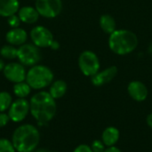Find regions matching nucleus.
<instances>
[{
	"label": "nucleus",
	"instance_id": "obj_29",
	"mask_svg": "<svg viewBox=\"0 0 152 152\" xmlns=\"http://www.w3.org/2000/svg\"><path fill=\"white\" fill-rule=\"evenodd\" d=\"M147 124L148 126L152 128V113H151L148 117H147Z\"/></svg>",
	"mask_w": 152,
	"mask_h": 152
},
{
	"label": "nucleus",
	"instance_id": "obj_25",
	"mask_svg": "<svg viewBox=\"0 0 152 152\" xmlns=\"http://www.w3.org/2000/svg\"><path fill=\"white\" fill-rule=\"evenodd\" d=\"M10 120V118L8 114H5L4 112H0V128L5 126Z\"/></svg>",
	"mask_w": 152,
	"mask_h": 152
},
{
	"label": "nucleus",
	"instance_id": "obj_17",
	"mask_svg": "<svg viewBox=\"0 0 152 152\" xmlns=\"http://www.w3.org/2000/svg\"><path fill=\"white\" fill-rule=\"evenodd\" d=\"M67 92V84L63 80H56L51 84L49 94L53 99H60Z\"/></svg>",
	"mask_w": 152,
	"mask_h": 152
},
{
	"label": "nucleus",
	"instance_id": "obj_21",
	"mask_svg": "<svg viewBox=\"0 0 152 152\" xmlns=\"http://www.w3.org/2000/svg\"><path fill=\"white\" fill-rule=\"evenodd\" d=\"M12 103V97L7 92H0V112L9 110Z\"/></svg>",
	"mask_w": 152,
	"mask_h": 152
},
{
	"label": "nucleus",
	"instance_id": "obj_19",
	"mask_svg": "<svg viewBox=\"0 0 152 152\" xmlns=\"http://www.w3.org/2000/svg\"><path fill=\"white\" fill-rule=\"evenodd\" d=\"M31 89L32 88L26 81L16 83L13 86V93L18 98H26L30 94Z\"/></svg>",
	"mask_w": 152,
	"mask_h": 152
},
{
	"label": "nucleus",
	"instance_id": "obj_9",
	"mask_svg": "<svg viewBox=\"0 0 152 152\" xmlns=\"http://www.w3.org/2000/svg\"><path fill=\"white\" fill-rule=\"evenodd\" d=\"M30 111L29 102L25 98H18L12 102L8 110V116L10 120L13 122H20L24 120Z\"/></svg>",
	"mask_w": 152,
	"mask_h": 152
},
{
	"label": "nucleus",
	"instance_id": "obj_32",
	"mask_svg": "<svg viewBox=\"0 0 152 152\" xmlns=\"http://www.w3.org/2000/svg\"><path fill=\"white\" fill-rule=\"evenodd\" d=\"M50 152H51V151H50Z\"/></svg>",
	"mask_w": 152,
	"mask_h": 152
},
{
	"label": "nucleus",
	"instance_id": "obj_22",
	"mask_svg": "<svg viewBox=\"0 0 152 152\" xmlns=\"http://www.w3.org/2000/svg\"><path fill=\"white\" fill-rule=\"evenodd\" d=\"M15 149L12 145V142L7 139H0V152H15Z\"/></svg>",
	"mask_w": 152,
	"mask_h": 152
},
{
	"label": "nucleus",
	"instance_id": "obj_20",
	"mask_svg": "<svg viewBox=\"0 0 152 152\" xmlns=\"http://www.w3.org/2000/svg\"><path fill=\"white\" fill-rule=\"evenodd\" d=\"M18 49L12 45H5L0 49V54L3 58L6 60H12L17 58Z\"/></svg>",
	"mask_w": 152,
	"mask_h": 152
},
{
	"label": "nucleus",
	"instance_id": "obj_3",
	"mask_svg": "<svg viewBox=\"0 0 152 152\" xmlns=\"http://www.w3.org/2000/svg\"><path fill=\"white\" fill-rule=\"evenodd\" d=\"M137 45V36L127 29H117L110 34L109 38L110 50L118 55H126L132 53L135 50Z\"/></svg>",
	"mask_w": 152,
	"mask_h": 152
},
{
	"label": "nucleus",
	"instance_id": "obj_14",
	"mask_svg": "<svg viewBox=\"0 0 152 152\" xmlns=\"http://www.w3.org/2000/svg\"><path fill=\"white\" fill-rule=\"evenodd\" d=\"M17 13L20 21L28 24H33L37 22L40 16L36 7H32V6L20 7Z\"/></svg>",
	"mask_w": 152,
	"mask_h": 152
},
{
	"label": "nucleus",
	"instance_id": "obj_7",
	"mask_svg": "<svg viewBox=\"0 0 152 152\" xmlns=\"http://www.w3.org/2000/svg\"><path fill=\"white\" fill-rule=\"evenodd\" d=\"M35 7L40 16L45 18H55L62 10L61 0H36Z\"/></svg>",
	"mask_w": 152,
	"mask_h": 152
},
{
	"label": "nucleus",
	"instance_id": "obj_5",
	"mask_svg": "<svg viewBox=\"0 0 152 152\" xmlns=\"http://www.w3.org/2000/svg\"><path fill=\"white\" fill-rule=\"evenodd\" d=\"M17 59L24 66L32 67L37 65L41 60L39 48L34 44H24L18 48Z\"/></svg>",
	"mask_w": 152,
	"mask_h": 152
},
{
	"label": "nucleus",
	"instance_id": "obj_12",
	"mask_svg": "<svg viewBox=\"0 0 152 152\" xmlns=\"http://www.w3.org/2000/svg\"><path fill=\"white\" fill-rule=\"evenodd\" d=\"M127 91L131 98L136 102H143L148 96V89L141 81H132L129 83Z\"/></svg>",
	"mask_w": 152,
	"mask_h": 152
},
{
	"label": "nucleus",
	"instance_id": "obj_23",
	"mask_svg": "<svg viewBox=\"0 0 152 152\" xmlns=\"http://www.w3.org/2000/svg\"><path fill=\"white\" fill-rule=\"evenodd\" d=\"M93 152H103L105 151V144L102 140H95L92 142V145L90 146Z\"/></svg>",
	"mask_w": 152,
	"mask_h": 152
},
{
	"label": "nucleus",
	"instance_id": "obj_30",
	"mask_svg": "<svg viewBox=\"0 0 152 152\" xmlns=\"http://www.w3.org/2000/svg\"><path fill=\"white\" fill-rule=\"evenodd\" d=\"M4 66H5V64H4V61L0 59V72L4 70Z\"/></svg>",
	"mask_w": 152,
	"mask_h": 152
},
{
	"label": "nucleus",
	"instance_id": "obj_18",
	"mask_svg": "<svg viewBox=\"0 0 152 152\" xmlns=\"http://www.w3.org/2000/svg\"><path fill=\"white\" fill-rule=\"evenodd\" d=\"M100 26L102 29L107 34H112L116 31V21L115 19L110 14H103L100 18Z\"/></svg>",
	"mask_w": 152,
	"mask_h": 152
},
{
	"label": "nucleus",
	"instance_id": "obj_31",
	"mask_svg": "<svg viewBox=\"0 0 152 152\" xmlns=\"http://www.w3.org/2000/svg\"><path fill=\"white\" fill-rule=\"evenodd\" d=\"M33 152H50L49 151H47V150H45V149H40V150H37V151H34Z\"/></svg>",
	"mask_w": 152,
	"mask_h": 152
},
{
	"label": "nucleus",
	"instance_id": "obj_4",
	"mask_svg": "<svg viewBox=\"0 0 152 152\" xmlns=\"http://www.w3.org/2000/svg\"><path fill=\"white\" fill-rule=\"evenodd\" d=\"M53 71L45 65H34L27 71L26 82L32 89L40 90L45 88L53 83Z\"/></svg>",
	"mask_w": 152,
	"mask_h": 152
},
{
	"label": "nucleus",
	"instance_id": "obj_10",
	"mask_svg": "<svg viewBox=\"0 0 152 152\" xmlns=\"http://www.w3.org/2000/svg\"><path fill=\"white\" fill-rule=\"evenodd\" d=\"M3 73L7 80L14 84L26 81L27 70L25 66L20 62H10L6 64Z\"/></svg>",
	"mask_w": 152,
	"mask_h": 152
},
{
	"label": "nucleus",
	"instance_id": "obj_1",
	"mask_svg": "<svg viewBox=\"0 0 152 152\" xmlns=\"http://www.w3.org/2000/svg\"><path fill=\"white\" fill-rule=\"evenodd\" d=\"M30 113L37 121L39 126L49 123L56 114L55 99L52 97L49 92L41 91L35 94L29 101Z\"/></svg>",
	"mask_w": 152,
	"mask_h": 152
},
{
	"label": "nucleus",
	"instance_id": "obj_8",
	"mask_svg": "<svg viewBox=\"0 0 152 152\" xmlns=\"http://www.w3.org/2000/svg\"><path fill=\"white\" fill-rule=\"evenodd\" d=\"M29 35L32 43L38 48L50 47L54 40L52 32L44 26L34 27Z\"/></svg>",
	"mask_w": 152,
	"mask_h": 152
},
{
	"label": "nucleus",
	"instance_id": "obj_15",
	"mask_svg": "<svg viewBox=\"0 0 152 152\" xmlns=\"http://www.w3.org/2000/svg\"><path fill=\"white\" fill-rule=\"evenodd\" d=\"M20 9L18 0H0V16L10 17L16 14Z\"/></svg>",
	"mask_w": 152,
	"mask_h": 152
},
{
	"label": "nucleus",
	"instance_id": "obj_6",
	"mask_svg": "<svg viewBox=\"0 0 152 152\" xmlns=\"http://www.w3.org/2000/svg\"><path fill=\"white\" fill-rule=\"evenodd\" d=\"M78 66L81 72L86 77L94 76L100 69V61L97 55L92 51H84L78 58Z\"/></svg>",
	"mask_w": 152,
	"mask_h": 152
},
{
	"label": "nucleus",
	"instance_id": "obj_26",
	"mask_svg": "<svg viewBox=\"0 0 152 152\" xmlns=\"http://www.w3.org/2000/svg\"><path fill=\"white\" fill-rule=\"evenodd\" d=\"M73 152H93V151L90 146L86 144H80L74 150Z\"/></svg>",
	"mask_w": 152,
	"mask_h": 152
},
{
	"label": "nucleus",
	"instance_id": "obj_16",
	"mask_svg": "<svg viewBox=\"0 0 152 152\" xmlns=\"http://www.w3.org/2000/svg\"><path fill=\"white\" fill-rule=\"evenodd\" d=\"M119 136L120 134L117 127L109 126L102 132V141L103 142L106 147H111L116 145V143L119 140Z\"/></svg>",
	"mask_w": 152,
	"mask_h": 152
},
{
	"label": "nucleus",
	"instance_id": "obj_28",
	"mask_svg": "<svg viewBox=\"0 0 152 152\" xmlns=\"http://www.w3.org/2000/svg\"><path fill=\"white\" fill-rule=\"evenodd\" d=\"M59 47H60V45H59V43H58L57 41H55V40H53V42L52 43V45H51V46H50V48H52L53 50H57Z\"/></svg>",
	"mask_w": 152,
	"mask_h": 152
},
{
	"label": "nucleus",
	"instance_id": "obj_24",
	"mask_svg": "<svg viewBox=\"0 0 152 152\" xmlns=\"http://www.w3.org/2000/svg\"><path fill=\"white\" fill-rule=\"evenodd\" d=\"M8 24H9V26L12 28H19V26H20V18H19V16L18 15H16V14H13V15H12V16H10V17H8Z\"/></svg>",
	"mask_w": 152,
	"mask_h": 152
},
{
	"label": "nucleus",
	"instance_id": "obj_11",
	"mask_svg": "<svg viewBox=\"0 0 152 152\" xmlns=\"http://www.w3.org/2000/svg\"><path fill=\"white\" fill-rule=\"evenodd\" d=\"M118 74V68L116 66L109 67L102 71H98L91 77L92 84L95 86H102L112 81Z\"/></svg>",
	"mask_w": 152,
	"mask_h": 152
},
{
	"label": "nucleus",
	"instance_id": "obj_27",
	"mask_svg": "<svg viewBox=\"0 0 152 152\" xmlns=\"http://www.w3.org/2000/svg\"><path fill=\"white\" fill-rule=\"evenodd\" d=\"M103 152H122L118 147L116 146H111V147H107Z\"/></svg>",
	"mask_w": 152,
	"mask_h": 152
},
{
	"label": "nucleus",
	"instance_id": "obj_2",
	"mask_svg": "<svg viewBox=\"0 0 152 152\" xmlns=\"http://www.w3.org/2000/svg\"><path fill=\"white\" fill-rule=\"evenodd\" d=\"M40 134L37 127L30 124L20 126L12 134V142L18 152H33L37 147Z\"/></svg>",
	"mask_w": 152,
	"mask_h": 152
},
{
	"label": "nucleus",
	"instance_id": "obj_13",
	"mask_svg": "<svg viewBox=\"0 0 152 152\" xmlns=\"http://www.w3.org/2000/svg\"><path fill=\"white\" fill-rule=\"evenodd\" d=\"M6 41L12 45H22L27 42L28 34L25 29L14 28L10 29L5 35Z\"/></svg>",
	"mask_w": 152,
	"mask_h": 152
}]
</instances>
